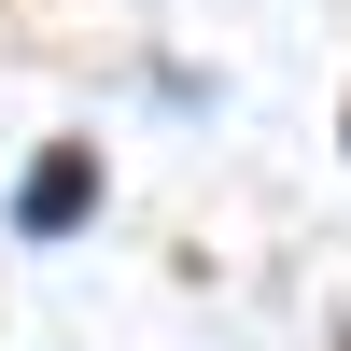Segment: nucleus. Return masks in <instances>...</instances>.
Instances as JSON below:
<instances>
[{"label": "nucleus", "mask_w": 351, "mask_h": 351, "mask_svg": "<svg viewBox=\"0 0 351 351\" xmlns=\"http://www.w3.org/2000/svg\"><path fill=\"white\" fill-rule=\"evenodd\" d=\"M84 197H99V155H43V169H28V197H14V225H28V239H71Z\"/></svg>", "instance_id": "nucleus-1"}]
</instances>
